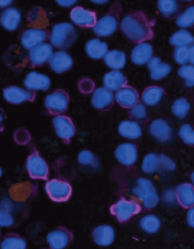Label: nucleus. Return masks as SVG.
Masks as SVG:
<instances>
[{"instance_id": "44", "label": "nucleus", "mask_w": 194, "mask_h": 249, "mask_svg": "<svg viewBox=\"0 0 194 249\" xmlns=\"http://www.w3.org/2000/svg\"><path fill=\"white\" fill-rule=\"evenodd\" d=\"M174 58L178 64H186L190 60V49L187 46L177 48L174 51Z\"/></svg>"}, {"instance_id": "17", "label": "nucleus", "mask_w": 194, "mask_h": 249, "mask_svg": "<svg viewBox=\"0 0 194 249\" xmlns=\"http://www.w3.org/2000/svg\"><path fill=\"white\" fill-rule=\"evenodd\" d=\"M113 94L106 88L95 89L91 97V104L95 109L101 111L109 110L114 104Z\"/></svg>"}, {"instance_id": "45", "label": "nucleus", "mask_w": 194, "mask_h": 249, "mask_svg": "<svg viewBox=\"0 0 194 249\" xmlns=\"http://www.w3.org/2000/svg\"><path fill=\"white\" fill-rule=\"evenodd\" d=\"M162 199L164 204L167 206H175L179 204L176 191L173 189H167L164 191L162 195Z\"/></svg>"}, {"instance_id": "40", "label": "nucleus", "mask_w": 194, "mask_h": 249, "mask_svg": "<svg viewBox=\"0 0 194 249\" xmlns=\"http://www.w3.org/2000/svg\"><path fill=\"white\" fill-rule=\"evenodd\" d=\"M177 24L180 27L188 28L194 24V6H190L177 19Z\"/></svg>"}, {"instance_id": "15", "label": "nucleus", "mask_w": 194, "mask_h": 249, "mask_svg": "<svg viewBox=\"0 0 194 249\" xmlns=\"http://www.w3.org/2000/svg\"><path fill=\"white\" fill-rule=\"evenodd\" d=\"M3 96L7 102L12 104H20L23 103L33 102L35 99L34 91L25 90L16 86L6 88L3 91Z\"/></svg>"}, {"instance_id": "4", "label": "nucleus", "mask_w": 194, "mask_h": 249, "mask_svg": "<svg viewBox=\"0 0 194 249\" xmlns=\"http://www.w3.org/2000/svg\"><path fill=\"white\" fill-rule=\"evenodd\" d=\"M131 193L142 202L146 209L154 208L159 204V196L155 186L150 179L138 178L131 188Z\"/></svg>"}, {"instance_id": "27", "label": "nucleus", "mask_w": 194, "mask_h": 249, "mask_svg": "<svg viewBox=\"0 0 194 249\" xmlns=\"http://www.w3.org/2000/svg\"><path fill=\"white\" fill-rule=\"evenodd\" d=\"M21 19V15L17 9L9 8L2 12L1 25L6 30L14 31L18 28Z\"/></svg>"}, {"instance_id": "13", "label": "nucleus", "mask_w": 194, "mask_h": 249, "mask_svg": "<svg viewBox=\"0 0 194 249\" xmlns=\"http://www.w3.org/2000/svg\"><path fill=\"white\" fill-rule=\"evenodd\" d=\"M72 232L65 227H59L49 232L47 240L49 249H64L73 240Z\"/></svg>"}, {"instance_id": "41", "label": "nucleus", "mask_w": 194, "mask_h": 249, "mask_svg": "<svg viewBox=\"0 0 194 249\" xmlns=\"http://www.w3.org/2000/svg\"><path fill=\"white\" fill-rule=\"evenodd\" d=\"M178 74L185 80L186 87H194V66L190 65H183L179 69Z\"/></svg>"}, {"instance_id": "25", "label": "nucleus", "mask_w": 194, "mask_h": 249, "mask_svg": "<svg viewBox=\"0 0 194 249\" xmlns=\"http://www.w3.org/2000/svg\"><path fill=\"white\" fill-rule=\"evenodd\" d=\"M179 204L185 208L194 206V187L190 183H184L178 186L176 189Z\"/></svg>"}, {"instance_id": "34", "label": "nucleus", "mask_w": 194, "mask_h": 249, "mask_svg": "<svg viewBox=\"0 0 194 249\" xmlns=\"http://www.w3.org/2000/svg\"><path fill=\"white\" fill-rule=\"evenodd\" d=\"M25 239L16 233L6 235L1 242V249H26Z\"/></svg>"}, {"instance_id": "9", "label": "nucleus", "mask_w": 194, "mask_h": 249, "mask_svg": "<svg viewBox=\"0 0 194 249\" xmlns=\"http://www.w3.org/2000/svg\"><path fill=\"white\" fill-rule=\"evenodd\" d=\"M141 211L140 205L136 201L122 199L110 208L111 214L116 217L121 223L126 222Z\"/></svg>"}, {"instance_id": "49", "label": "nucleus", "mask_w": 194, "mask_h": 249, "mask_svg": "<svg viewBox=\"0 0 194 249\" xmlns=\"http://www.w3.org/2000/svg\"><path fill=\"white\" fill-rule=\"evenodd\" d=\"M12 2V1H0V5H1L2 8H5L11 4Z\"/></svg>"}, {"instance_id": "51", "label": "nucleus", "mask_w": 194, "mask_h": 249, "mask_svg": "<svg viewBox=\"0 0 194 249\" xmlns=\"http://www.w3.org/2000/svg\"><path fill=\"white\" fill-rule=\"evenodd\" d=\"M191 180H192V182L194 186V172L192 173V175L190 176Z\"/></svg>"}, {"instance_id": "43", "label": "nucleus", "mask_w": 194, "mask_h": 249, "mask_svg": "<svg viewBox=\"0 0 194 249\" xmlns=\"http://www.w3.org/2000/svg\"><path fill=\"white\" fill-rule=\"evenodd\" d=\"M129 113L131 119L137 122H144L147 118L146 107L141 103H137L131 108Z\"/></svg>"}, {"instance_id": "19", "label": "nucleus", "mask_w": 194, "mask_h": 249, "mask_svg": "<svg viewBox=\"0 0 194 249\" xmlns=\"http://www.w3.org/2000/svg\"><path fill=\"white\" fill-rule=\"evenodd\" d=\"M114 155L121 164L130 166L136 162L138 157L137 149L133 143H122L117 147Z\"/></svg>"}, {"instance_id": "11", "label": "nucleus", "mask_w": 194, "mask_h": 249, "mask_svg": "<svg viewBox=\"0 0 194 249\" xmlns=\"http://www.w3.org/2000/svg\"><path fill=\"white\" fill-rule=\"evenodd\" d=\"M52 124L57 135L65 144L69 145L76 132V129L70 118L65 116H58L54 118Z\"/></svg>"}, {"instance_id": "29", "label": "nucleus", "mask_w": 194, "mask_h": 249, "mask_svg": "<svg viewBox=\"0 0 194 249\" xmlns=\"http://www.w3.org/2000/svg\"><path fill=\"white\" fill-rule=\"evenodd\" d=\"M85 50L89 57L94 60H98L106 56L108 53V45L99 39L94 38L87 42Z\"/></svg>"}, {"instance_id": "38", "label": "nucleus", "mask_w": 194, "mask_h": 249, "mask_svg": "<svg viewBox=\"0 0 194 249\" xmlns=\"http://www.w3.org/2000/svg\"><path fill=\"white\" fill-rule=\"evenodd\" d=\"M171 45L176 47H185L194 42V37L189 32L180 30L175 33L170 38Z\"/></svg>"}, {"instance_id": "35", "label": "nucleus", "mask_w": 194, "mask_h": 249, "mask_svg": "<svg viewBox=\"0 0 194 249\" xmlns=\"http://www.w3.org/2000/svg\"><path fill=\"white\" fill-rule=\"evenodd\" d=\"M158 8L163 17L172 18L178 14L179 5L176 1L173 0H160L158 1Z\"/></svg>"}, {"instance_id": "7", "label": "nucleus", "mask_w": 194, "mask_h": 249, "mask_svg": "<svg viewBox=\"0 0 194 249\" xmlns=\"http://www.w3.org/2000/svg\"><path fill=\"white\" fill-rule=\"evenodd\" d=\"M70 97L64 90L57 89L45 97V106L48 113L56 116L67 110Z\"/></svg>"}, {"instance_id": "36", "label": "nucleus", "mask_w": 194, "mask_h": 249, "mask_svg": "<svg viewBox=\"0 0 194 249\" xmlns=\"http://www.w3.org/2000/svg\"><path fill=\"white\" fill-rule=\"evenodd\" d=\"M140 225L142 230L147 233H155L160 229L161 221L157 216L148 214L141 219Z\"/></svg>"}, {"instance_id": "46", "label": "nucleus", "mask_w": 194, "mask_h": 249, "mask_svg": "<svg viewBox=\"0 0 194 249\" xmlns=\"http://www.w3.org/2000/svg\"><path fill=\"white\" fill-rule=\"evenodd\" d=\"M187 221L190 227L194 228V207L190 208L187 212Z\"/></svg>"}, {"instance_id": "16", "label": "nucleus", "mask_w": 194, "mask_h": 249, "mask_svg": "<svg viewBox=\"0 0 194 249\" xmlns=\"http://www.w3.org/2000/svg\"><path fill=\"white\" fill-rule=\"evenodd\" d=\"M53 55L51 46L47 43L39 45L30 50L28 58L32 67H41L50 60Z\"/></svg>"}, {"instance_id": "37", "label": "nucleus", "mask_w": 194, "mask_h": 249, "mask_svg": "<svg viewBox=\"0 0 194 249\" xmlns=\"http://www.w3.org/2000/svg\"><path fill=\"white\" fill-rule=\"evenodd\" d=\"M79 164L83 166H88L93 169L100 168V163L97 157L89 150H82L78 156Z\"/></svg>"}, {"instance_id": "2", "label": "nucleus", "mask_w": 194, "mask_h": 249, "mask_svg": "<svg viewBox=\"0 0 194 249\" xmlns=\"http://www.w3.org/2000/svg\"><path fill=\"white\" fill-rule=\"evenodd\" d=\"M26 208L22 203L13 202L8 198H2L0 212V225L1 227H14L19 225L26 217Z\"/></svg>"}, {"instance_id": "39", "label": "nucleus", "mask_w": 194, "mask_h": 249, "mask_svg": "<svg viewBox=\"0 0 194 249\" xmlns=\"http://www.w3.org/2000/svg\"><path fill=\"white\" fill-rule=\"evenodd\" d=\"M190 109V105L185 98H180L174 101L172 107V113L179 119L185 118Z\"/></svg>"}, {"instance_id": "12", "label": "nucleus", "mask_w": 194, "mask_h": 249, "mask_svg": "<svg viewBox=\"0 0 194 249\" xmlns=\"http://www.w3.org/2000/svg\"><path fill=\"white\" fill-rule=\"evenodd\" d=\"M50 38V32L47 29L32 28L22 33L21 43L27 50H31L39 45L44 44Z\"/></svg>"}, {"instance_id": "10", "label": "nucleus", "mask_w": 194, "mask_h": 249, "mask_svg": "<svg viewBox=\"0 0 194 249\" xmlns=\"http://www.w3.org/2000/svg\"><path fill=\"white\" fill-rule=\"evenodd\" d=\"M26 169L31 178L47 181L49 169L45 160L42 158L37 150L34 149L26 160Z\"/></svg>"}, {"instance_id": "1", "label": "nucleus", "mask_w": 194, "mask_h": 249, "mask_svg": "<svg viewBox=\"0 0 194 249\" xmlns=\"http://www.w3.org/2000/svg\"><path fill=\"white\" fill-rule=\"evenodd\" d=\"M154 24L155 22L145 13L137 11L125 16L121 21L120 28L129 40L141 44L153 38Z\"/></svg>"}, {"instance_id": "24", "label": "nucleus", "mask_w": 194, "mask_h": 249, "mask_svg": "<svg viewBox=\"0 0 194 249\" xmlns=\"http://www.w3.org/2000/svg\"><path fill=\"white\" fill-rule=\"evenodd\" d=\"M103 84L108 90L118 91L127 87V79L122 72L112 71L104 75Z\"/></svg>"}, {"instance_id": "20", "label": "nucleus", "mask_w": 194, "mask_h": 249, "mask_svg": "<svg viewBox=\"0 0 194 249\" xmlns=\"http://www.w3.org/2000/svg\"><path fill=\"white\" fill-rule=\"evenodd\" d=\"M25 87L30 90L47 91L50 87L51 80L45 74L32 71L26 76Z\"/></svg>"}, {"instance_id": "26", "label": "nucleus", "mask_w": 194, "mask_h": 249, "mask_svg": "<svg viewBox=\"0 0 194 249\" xmlns=\"http://www.w3.org/2000/svg\"><path fill=\"white\" fill-rule=\"evenodd\" d=\"M152 54V45L147 43H141L138 44L131 52V60L134 64L142 65L150 61Z\"/></svg>"}, {"instance_id": "33", "label": "nucleus", "mask_w": 194, "mask_h": 249, "mask_svg": "<svg viewBox=\"0 0 194 249\" xmlns=\"http://www.w3.org/2000/svg\"><path fill=\"white\" fill-rule=\"evenodd\" d=\"M163 93L162 88L156 86L148 87L144 91L142 100L146 106H156L162 99Z\"/></svg>"}, {"instance_id": "3", "label": "nucleus", "mask_w": 194, "mask_h": 249, "mask_svg": "<svg viewBox=\"0 0 194 249\" xmlns=\"http://www.w3.org/2000/svg\"><path fill=\"white\" fill-rule=\"evenodd\" d=\"M77 37L76 29L70 23H60L52 28L50 41L54 47L64 51L74 44Z\"/></svg>"}, {"instance_id": "50", "label": "nucleus", "mask_w": 194, "mask_h": 249, "mask_svg": "<svg viewBox=\"0 0 194 249\" xmlns=\"http://www.w3.org/2000/svg\"><path fill=\"white\" fill-rule=\"evenodd\" d=\"M92 2L95 3L97 4H106L108 1H92Z\"/></svg>"}, {"instance_id": "48", "label": "nucleus", "mask_w": 194, "mask_h": 249, "mask_svg": "<svg viewBox=\"0 0 194 249\" xmlns=\"http://www.w3.org/2000/svg\"><path fill=\"white\" fill-rule=\"evenodd\" d=\"M190 61L194 65V45L190 48Z\"/></svg>"}, {"instance_id": "14", "label": "nucleus", "mask_w": 194, "mask_h": 249, "mask_svg": "<svg viewBox=\"0 0 194 249\" xmlns=\"http://www.w3.org/2000/svg\"><path fill=\"white\" fill-rule=\"evenodd\" d=\"M70 18L75 24L84 29L94 28L97 22L96 13L80 6L72 9Z\"/></svg>"}, {"instance_id": "30", "label": "nucleus", "mask_w": 194, "mask_h": 249, "mask_svg": "<svg viewBox=\"0 0 194 249\" xmlns=\"http://www.w3.org/2000/svg\"><path fill=\"white\" fill-rule=\"evenodd\" d=\"M118 131L121 136L128 139L136 140L142 136V130L135 121H123L118 126Z\"/></svg>"}, {"instance_id": "22", "label": "nucleus", "mask_w": 194, "mask_h": 249, "mask_svg": "<svg viewBox=\"0 0 194 249\" xmlns=\"http://www.w3.org/2000/svg\"><path fill=\"white\" fill-rule=\"evenodd\" d=\"M115 98L119 106L126 109H131L139 101V94L133 88L126 87L118 90Z\"/></svg>"}, {"instance_id": "42", "label": "nucleus", "mask_w": 194, "mask_h": 249, "mask_svg": "<svg viewBox=\"0 0 194 249\" xmlns=\"http://www.w3.org/2000/svg\"><path fill=\"white\" fill-rule=\"evenodd\" d=\"M179 136L187 145L194 146V127L189 124H183L179 130Z\"/></svg>"}, {"instance_id": "21", "label": "nucleus", "mask_w": 194, "mask_h": 249, "mask_svg": "<svg viewBox=\"0 0 194 249\" xmlns=\"http://www.w3.org/2000/svg\"><path fill=\"white\" fill-rule=\"evenodd\" d=\"M48 64L52 71L60 74L70 70L73 65V60L66 52L59 51L52 55Z\"/></svg>"}, {"instance_id": "31", "label": "nucleus", "mask_w": 194, "mask_h": 249, "mask_svg": "<svg viewBox=\"0 0 194 249\" xmlns=\"http://www.w3.org/2000/svg\"><path fill=\"white\" fill-rule=\"evenodd\" d=\"M105 64L113 70L123 69L126 63V55L124 52L113 50L108 52L104 58Z\"/></svg>"}, {"instance_id": "8", "label": "nucleus", "mask_w": 194, "mask_h": 249, "mask_svg": "<svg viewBox=\"0 0 194 249\" xmlns=\"http://www.w3.org/2000/svg\"><path fill=\"white\" fill-rule=\"evenodd\" d=\"M45 190L52 201L56 202H67L72 195L70 183L58 179H53L46 183Z\"/></svg>"}, {"instance_id": "32", "label": "nucleus", "mask_w": 194, "mask_h": 249, "mask_svg": "<svg viewBox=\"0 0 194 249\" xmlns=\"http://www.w3.org/2000/svg\"><path fill=\"white\" fill-rule=\"evenodd\" d=\"M28 24L33 28L44 29L48 24V19L44 10L38 7L33 8L28 15Z\"/></svg>"}, {"instance_id": "6", "label": "nucleus", "mask_w": 194, "mask_h": 249, "mask_svg": "<svg viewBox=\"0 0 194 249\" xmlns=\"http://www.w3.org/2000/svg\"><path fill=\"white\" fill-rule=\"evenodd\" d=\"M176 162L163 154L157 155L150 153L145 157L143 160V172L146 174H152L157 172H171L176 169Z\"/></svg>"}, {"instance_id": "23", "label": "nucleus", "mask_w": 194, "mask_h": 249, "mask_svg": "<svg viewBox=\"0 0 194 249\" xmlns=\"http://www.w3.org/2000/svg\"><path fill=\"white\" fill-rule=\"evenodd\" d=\"M114 235L113 228L107 225L98 226L92 233L95 243L101 247H108L113 244Z\"/></svg>"}, {"instance_id": "18", "label": "nucleus", "mask_w": 194, "mask_h": 249, "mask_svg": "<svg viewBox=\"0 0 194 249\" xmlns=\"http://www.w3.org/2000/svg\"><path fill=\"white\" fill-rule=\"evenodd\" d=\"M149 132L153 138L161 143H167L172 139L173 130L168 123L162 119L152 121L149 126Z\"/></svg>"}, {"instance_id": "28", "label": "nucleus", "mask_w": 194, "mask_h": 249, "mask_svg": "<svg viewBox=\"0 0 194 249\" xmlns=\"http://www.w3.org/2000/svg\"><path fill=\"white\" fill-rule=\"evenodd\" d=\"M147 67L150 71V76L153 80H160L165 78L171 71V67L169 64L161 62L159 57H153Z\"/></svg>"}, {"instance_id": "47", "label": "nucleus", "mask_w": 194, "mask_h": 249, "mask_svg": "<svg viewBox=\"0 0 194 249\" xmlns=\"http://www.w3.org/2000/svg\"><path fill=\"white\" fill-rule=\"evenodd\" d=\"M56 2L62 7H70V6L74 5L77 1H56Z\"/></svg>"}, {"instance_id": "5", "label": "nucleus", "mask_w": 194, "mask_h": 249, "mask_svg": "<svg viewBox=\"0 0 194 249\" xmlns=\"http://www.w3.org/2000/svg\"><path fill=\"white\" fill-rule=\"evenodd\" d=\"M121 10L120 3H114L109 12L97 21L93 28L95 34L98 37H108L114 34L118 29Z\"/></svg>"}]
</instances>
